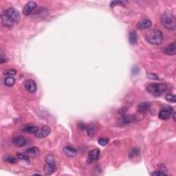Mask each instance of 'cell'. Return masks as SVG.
Segmentation results:
<instances>
[{
  "mask_svg": "<svg viewBox=\"0 0 176 176\" xmlns=\"http://www.w3.org/2000/svg\"><path fill=\"white\" fill-rule=\"evenodd\" d=\"M78 127L81 129L82 130H85L86 129H87V126L85 124V123L83 122H79L78 124Z\"/></svg>",
  "mask_w": 176,
  "mask_h": 176,
  "instance_id": "31",
  "label": "cell"
},
{
  "mask_svg": "<svg viewBox=\"0 0 176 176\" xmlns=\"http://www.w3.org/2000/svg\"><path fill=\"white\" fill-rule=\"evenodd\" d=\"M151 175H155V176H163V175H168L169 174L166 173L165 170H158V171H155L154 173H152L151 174Z\"/></svg>",
  "mask_w": 176,
  "mask_h": 176,
  "instance_id": "23",
  "label": "cell"
},
{
  "mask_svg": "<svg viewBox=\"0 0 176 176\" xmlns=\"http://www.w3.org/2000/svg\"><path fill=\"white\" fill-rule=\"evenodd\" d=\"M129 42L131 44V45L135 46L138 43V36L136 34V31H131L130 33H129Z\"/></svg>",
  "mask_w": 176,
  "mask_h": 176,
  "instance_id": "20",
  "label": "cell"
},
{
  "mask_svg": "<svg viewBox=\"0 0 176 176\" xmlns=\"http://www.w3.org/2000/svg\"><path fill=\"white\" fill-rule=\"evenodd\" d=\"M173 112V108L170 106H167L161 110L159 114H158V117L161 120H164V121H166V120H168L170 117H171V114Z\"/></svg>",
  "mask_w": 176,
  "mask_h": 176,
  "instance_id": "6",
  "label": "cell"
},
{
  "mask_svg": "<svg viewBox=\"0 0 176 176\" xmlns=\"http://www.w3.org/2000/svg\"><path fill=\"white\" fill-rule=\"evenodd\" d=\"M150 102H141V103H140L138 105V110L140 113H145L146 111H147L149 108H150Z\"/></svg>",
  "mask_w": 176,
  "mask_h": 176,
  "instance_id": "19",
  "label": "cell"
},
{
  "mask_svg": "<svg viewBox=\"0 0 176 176\" xmlns=\"http://www.w3.org/2000/svg\"><path fill=\"white\" fill-rule=\"evenodd\" d=\"M56 170L54 158L52 154H48L46 157V165L44 166V171L46 175H51Z\"/></svg>",
  "mask_w": 176,
  "mask_h": 176,
  "instance_id": "4",
  "label": "cell"
},
{
  "mask_svg": "<svg viewBox=\"0 0 176 176\" xmlns=\"http://www.w3.org/2000/svg\"><path fill=\"white\" fill-rule=\"evenodd\" d=\"M25 88L30 93H34L37 91V86L34 81L32 80V79H28L26 81Z\"/></svg>",
  "mask_w": 176,
  "mask_h": 176,
  "instance_id": "12",
  "label": "cell"
},
{
  "mask_svg": "<svg viewBox=\"0 0 176 176\" xmlns=\"http://www.w3.org/2000/svg\"><path fill=\"white\" fill-rule=\"evenodd\" d=\"M160 21L165 28L169 30H175V18L171 13H165L161 16Z\"/></svg>",
  "mask_w": 176,
  "mask_h": 176,
  "instance_id": "3",
  "label": "cell"
},
{
  "mask_svg": "<svg viewBox=\"0 0 176 176\" xmlns=\"http://www.w3.org/2000/svg\"><path fill=\"white\" fill-rule=\"evenodd\" d=\"M4 83L8 87H12L15 83V79L13 77H6L4 78Z\"/></svg>",
  "mask_w": 176,
  "mask_h": 176,
  "instance_id": "22",
  "label": "cell"
},
{
  "mask_svg": "<svg viewBox=\"0 0 176 176\" xmlns=\"http://www.w3.org/2000/svg\"><path fill=\"white\" fill-rule=\"evenodd\" d=\"M13 144L17 147H22L27 144V139L22 136H17L13 138Z\"/></svg>",
  "mask_w": 176,
  "mask_h": 176,
  "instance_id": "11",
  "label": "cell"
},
{
  "mask_svg": "<svg viewBox=\"0 0 176 176\" xmlns=\"http://www.w3.org/2000/svg\"><path fill=\"white\" fill-rule=\"evenodd\" d=\"M63 151L65 154L70 158H74L77 155V151L74 147L67 146L63 148Z\"/></svg>",
  "mask_w": 176,
  "mask_h": 176,
  "instance_id": "14",
  "label": "cell"
},
{
  "mask_svg": "<svg viewBox=\"0 0 176 176\" xmlns=\"http://www.w3.org/2000/svg\"><path fill=\"white\" fill-rule=\"evenodd\" d=\"M26 154L30 158H36L39 155V150L36 146H33L28 149L26 151Z\"/></svg>",
  "mask_w": 176,
  "mask_h": 176,
  "instance_id": "15",
  "label": "cell"
},
{
  "mask_svg": "<svg viewBox=\"0 0 176 176\" xmlns=\"http://www.w3.org/2000/svg\"><path fill=\"white\" fill-rule=\"evenodd\" d=\"M37 8V4L34 2H29L25 5L23 8V14L26 16H28L33 13V10Z\"/></svg>",
  "mask_w": 176,
  "mask_h": 176,
  "instance_id": "10",
  "label": "cell"
},
{
  "mask_svg": "<svg viewBox=\"0 0 176 176\" xmlns=\"http://www.w3.org/2000/svg\"><path fill=\"white\" fill-rule=\"evenodd\" d=\"M50 131L51 130L48 126H43L41 129H39L34 135L37 138H43L48 136L50 134Z\"/></svg>",
  "mask_w": 176,
  "mask_h": 176,
  "instance_id": "9",
  "label": "cell"
},
{
  "mask_svg": "<svg viewBox=\"0 0 176 176\" xmlns=\"http://www.w3.org/2000/svg\"><path fill=\"white\" fill-rule=\"evenodd\" d=\"M165 98L167 101H169L170 102H174V103H175V102H176L175 96L171 94H166L165 96Z\"/></svg>",
  "mask_w": 176,
  "mask_h": 176,
  "instance_id": "27",
  "label": "cell"
},
{
  "mask_svg": "<svg viewBox=\"0 0 176 176\" xmlns=\"http://www.w3.org/2000/svg\"><path fill=\"white\" fill-rule=\"evenodd\" d=\"M4 12L6 14L13 20L14 23H17L19 22L20 19H21V14H20L19 12L17 9H15V8H9Z\"/></svg>",
  "mask_w": 176,
  "mask_h": 176,
  "instance_id": "5",
  "label": "cell"
},
{
  "mask_svg": "<svg viewBox=\"0 0 176 176\" xmlns=\"http://www.w3.org/2000/svg\"><path fill=\"white\" fill-rule=\"evenodd\" d=\"M1 22L2 26L5 28H12L14 24V22L6 14L5 12L2 13L1 14Z\"/></svg>",
  "mask_w": 176,
  "mask_h": 176,
  "instance_id": "7",
  "label": "cell"
},
{
  "mask_svg": "<svg viewBox=\"0 0 176 176\" xmlns=\"http://www.w3.org/2000/svg\"><path fill=\"white\" fill-rule=\"evenodd\" d=\"M146 42L152 45H160L164 39L163 34L158 29L154 28L149 30L145 34Z\"/></svg>",
  "mask_w": 176,
  "mask_h": 176,
  "instance_id": "1",
  "label": "cell"
},
{
  "mask_svg": "<svg viewBox=\"0 0 176 176\" xmlns=\"http://www.w3.org/2000/svg\"><path fill=\"white\" fill-rule=\"evenodd\" d=\"M138 71H139V69H138V67H134L133 69H132V73L134 74H138Z\"/></svg>",
  "mask_w": 176,
  "mask_h": 176,
  "instance_id": "32",
  "label": "cell"
},
{
  "mask_svg": "<svg viewBox=\"0 0 176 176\" xmlns=\"http://www.w3.org/2000/svg\"><path fill=\"white\" fill-rule=\"evenodd\" d=\"M118 4L120 5H124V2H121V1H114L111 3L110 4V6L112 8L114 6H117Z\"/></svg>",
  "mask_w": 176,
  "mask_h": 176,
  "instance_id": "30",
  "label": "cell"
},
{
  "mask_svg": "<svg viewBox=\"0 0 176 176\" xmlns=\"http://www.w3.org/2000/svg\"><path fill=\"white\" fill-rule=\"evenodd\" d=\"M152 25L151 20L148 19H144L141 21H140L137 24V28L139 30H143V29H146L150 28Z\"/></svg>",
  "mask_w": 176,
  "mask_h": 176,
  "instance_id": "13",
  "label": "cell"
},
{
  "mask_svg": "<svg viewBox=\"0 0 176 176\" xmlns=\"http://www.w3.org/2000/svg\"><path fill=\"white\" fill-rule=\"evenodd\" d=\"M167 90V85L165 83H154L146 87V91L155 96H160L163 94Z\"/></svg>",
  "mask_w": 176,
  "mask_h": 176,
  "instance_id": "2",
  "label": "cell"
},
{
  "mask_svg": "<svg viewBox=\"0 0 176 176\" xmlns=\"http://www.w3.org/2000/svg\"><path fill=\"white\" fill-rule=\"evenodd\" d=\"M139 154V150H138V149H137V148H133L130 151V157L131 158H134V157H136V156H138Z\"/></svg>",
  "mask_w": 176,
  "mask_h": 176,
  "instance_id": "28",
  "label": "cell"
},
{
  "mask_svg": "<svg viewBox=\"0 0 176 176\" xmlns=\"http://www.w3.org/2000/svg\"><path fill=\"white\" fill-rule=\"evenodd\" d=\"M4 74V75H6L7 77H13V76H14L17 74V72H16V70L14 69H8V70H5Z\"/></svg>",
  "mask_w": 176,
  "mask_h": 176,
  "instance_id": "24",
  "label": "cell"
},
{
  "mask_svg": "<svg viewBox=\"0 0 176 176\" xmlns=\"http://www.w3.org/2000/svg\"><path fill=\"white\" fill-rule=\"evenodd\" d=\"M164 53L167 55H170V56L175 55L176 53L175 43H173L171 44H170L169 46H168L166 48H165V50H164Z\"/></svg>",
  "mask_w": 176,
  "mask_h": 176,
  "instance_id": "17",
  "label": "cell"
},
{
  "mask_svg": "<svg viewBox=\"0 0 176 176\" xmlns=\"http://www.w3.org/2000/svg\"><path fill=\"white\" fill-rule=\"evenodd\" d=\"M39 130V128L36 126L33 125H28L26 126H23L22 128V131L26 132V133L29 134H36L37 131Z\"/></svg>",
  "mask_w": 176,
  "mask_h": 176,
  "instance_id": "18",
  "label": "cell"
},
{
  "mask_svg": "<svg viewBox=\"0 0 176 176\" xmlns=\"http://www.w3.org/2000/svg\"><path fill=\"white\" fill-rule=\"evenodd\" d=\"M17 158H18L19 160L25 161L26 162H28V163L30 162V160H29V158H28L27 155H24V154H22L18 153L17 154Z\"/></svg>",
  "mask_w": 176,
  "mask_h": 176,
  "instance_id": "25",
  "label": "cell"
},
{
  "mask_svg": "<svg viewBox=\"0 0 176 176\" xmlns=\"http://www.w3.org/2000/svg\"><path fill=\"white\" fill-rule=\"evenodd\" d=\"M136 117L134 115H123L120 118V122L123 124H129L135 121H136Z\"/></svg>",
  "mask_w": 176,
  "mask_h": 176,
  "instance_id": "16",
  "label": "cell"
},
{
  "mask_svg": "<svg viewBox=\"0 0 176 176\" xmlns=\"http://www.w3.org/2000/svg\"><path fill=\"white\" fill-rule=\"evenodd\" d=\"M175 116H176V113L175 112V113L174 114V115H173V116H174V121H175Z\"/></svg>",
  "mask_w": 176,
  "mask_h": 176,
  "instance_id": "33",
  "label": "cell"
},
{
  "mask_svg": "<svg viewBox=\"0 0 176 176\" xmlns=\"http://www.w3.org/2000/svg\"><path fill=\"white\" fill-rule=\"evenodd\" d=\"M100 154H101V151H100L98 149H94L91 150L89 152V154H88L87 163L91 164L93 162H95L96 160H97L100 156Z\"/></svg>",
  "mask_w": 176,
  "mask_h": 176,
  "instance_id": "8",
  "label": "cell"
},
{
  "mask_svg": "<svg viewBox=\"0 0 176 176\" xmlns=\"http://www.w3.org/2000/svg\"><path fill=\"white\" fill-rule=\"evenodd\" d=\"M98 142L101 146H104L105 145H107L108 142H109V139H108L107 138L102 137V138H99L98 140Z\"/></svg>",
  "mask_w": 176,
  "mask_h": 176,
  "instance_id": "26",
  "label": "cell"
},
{
  "mask_svg": "<svg viewBox=\"0 0 176 176\" xmlns=\"http://www.w3.org/2000/svg\"><path fill=\"white\" fill-rule=\"evenodd\" d=\"M96 131V125H94V124H91L88 126V127H87V134L90 137H92L94 136Z\"/></svg>",
  "mask_w": 176,
  "mask_h": 176,
  "instance_id": "21",
  "label": "cell"
},
{
  "mask_svg": "<svg viewBox=\"0 0 176 176\" xmlns=\"http://www.w3.org/2000/svg\"><path fill=\"white\" fill-rule=\"evenodd\" d=\"M5 160L6 161V162H8L9 163H12V164L16 163V162H17V161H18L17 158H14V157H10V156H8V157L6 158Z\"/></svg>",
  "mask_w": 176,
  "mask_h": 176,
  "instance_id": "29",
  "label": "cell"
}]
</instances>
